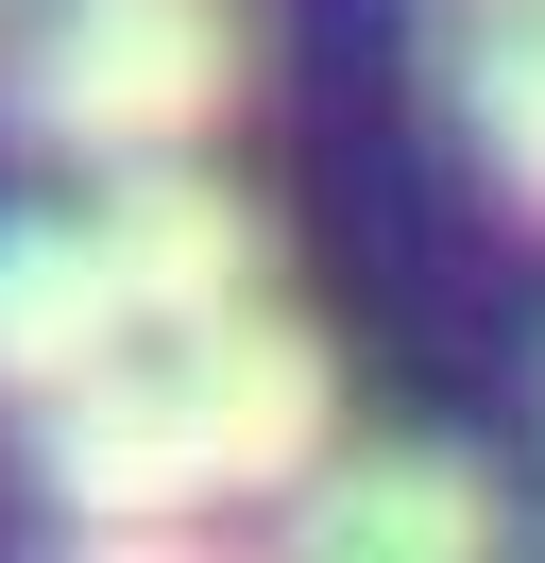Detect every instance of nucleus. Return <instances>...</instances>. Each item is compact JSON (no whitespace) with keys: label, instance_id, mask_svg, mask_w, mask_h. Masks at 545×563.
Instances as JSON below:
<instances>
[{"label":"nucleus","instance_id":"obj_1","mask_svg":"<svg viewBox=\"0 0 545 563\" xmlns=\"http://www.w3.org/2000/svg\"><path fill=\"white\" fill-rule=\"evenodd\" d=\"M256 86V18L238 0H52L0 52V120L34 154H204Z\"/></svg>","mask_w":545,"mask_h":563},{"label":"nucleus","instance_id":"obj_2","mask_svg":"<svg viewBox=\"0 0 545 563\" xmlns=\"http://www.w3.org/2000/svg\"><path fill=\"white\" fill-rule=\"evenodd\" d=\"M154 376H170V410H188V444H204L222 495H290L307 461L341 444V358L307 342L272 290H238V308H204V324H154Z\"/></svg>","mask_w":545,"mask_h":563},{"label":"nucleus","instance_id":"obj_3","mask_svg":"<svg viewBox=\"0 0 545 563\" xmlns=\"http://www.w3.org/2000/svg\"><path fill=\"white\" fill-rule=\"evenodd\" d=\"M34 495H52L68 547H188V529L222 512V478H204V444H188V410H170L154 342L34 410Z\"/></svg>","mask_w":545,"mask_h":563},{"label":"nucleus","instance_id":"obj_4","mask_svg":"<svg viewBox=\"0 0 545 563\" xmlns=\"http://www.w3.org/2000/svg\"><path fill=\"white\" fill-rule=\"evenodd\" d=\"M86 240H102V274H120L136 342H154V324L238 308V290H272V222L238 206L204 154H120V188L86 206Z\"/></svg>","mask_w":545,"mask_h":563},{"label":"nucleus","instance_id":"obj_5","mask_svg":"<svg viewBox=\"0 0 545 563\" xmlns=\"http://www.w3.org/2000/svg\"><path fill=\"white\" fill-rule=\"evenodd\" d=\"M272 529H290L307 563H477L511 512H494V478H477L460 444H324L272 495Z\"/></svg>","mask_w":545,"mask_h":563},{"label":"nucleus","instance_id":"obj_6","mask_svg":"<svg viewBox=\"0 0 545 563\" xmlns=\"http://www.w3.org/2000/svg\"><path fill=\"white\" fill-rule=\"evenodd\" d=\"M102 358H136V308H120V274H102V240L68 206H18L0 222V393L52 410V393H86Z\"/></svg>","mask_w":545,"mask_h":563},{"label":"nucleus","instance_id":"obj_7","mask_svg":"<svg viewBox=\"0 0 545 563\" xmlns=\"http://www.w3.org/2000/svg\"><path fill=\"white\" fill-rule=\"evenodd\" d=\"M426 86H443V120H460V154L494 172V206L545 222V0H443Z\"/></svg>","mask_w":545,"mask_h":563}]
</instances>
